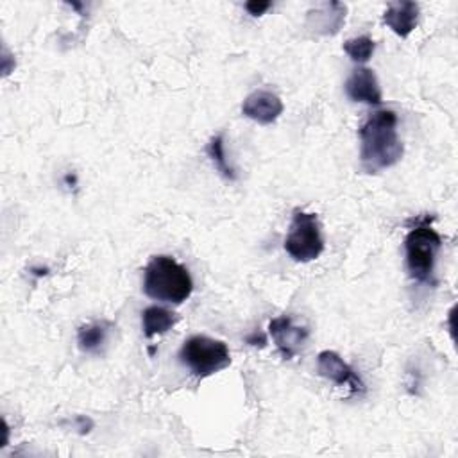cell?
<instances>
[{"label": "cell", "instance_id": "7", "mask_svg": "<svg viewBox=\"0 0 458 458\" xmlns=\"http://www.w3.org/2000/svg\"><path fill=\"white\" fill-rule=\"evenodd\" d=\"M317 370L322 377L336 383L349 385L352 392H365V383L358 376V372L342 360V356L335 351H322L317 358Z\"/></svg>", "mask_w": 458, "mask_h": 458}, {"label": "cell", "instance_id": "14", "mask_svg": "<svg viewBox=\"0 0 458 458\" xmlns=\"http://www.w3.org/2000/svg\"><path fill=\"white\" fill-rule=\"evenodd\" d=\"M208 156L211 157V161L215 163V168L225 177L234 181L236 179V172L234 168L229 165L227 157H225V147H224V132H218L216 136H213L208 143Z\"/></svg>", "mask_w": 458, "mask_h": 458}, {"label": "cell", "instance_id": "15", "mask_svg": "<svg viewBox=\"0 0 458 458\" xmlns=\"http://www.w3.org/2000/svg\"><path fill=\"white\" fill-rule=\"evenodd\" d=\"M376 43L372 38L369 36H358V38H351L344 43V50L345 54L354 61V63H367L372 54H374Z\"/></svg>", "mask_w": 458, "mask_h": 458}, {"label": "cell", "instance_id": "11", "mask_svg": "<svg viewBox=\"0 0 458 458\" xmlns=\"http://www.w3.org/2000/svg\"><path fill=\"white\" fill-rule=\"evenodd\" d=\"M345 20V5L329 2L308 13V25L320 34H335Z\"/></svg>", "mask_w": 458, "mask_h": 458}, {"label": "cell", "instance_id": "4", "mask_svg": "<svg viewBox=\"0 0 458 458\" xmlns=\"http://www.w3.org/2000/svg\"><path fill=\"white\" fill-rule=\"evenodd\" d=\"M179 360L197 377H208L229 367L231 354L222 340L193 335L179 349Z\"/></svg>", "mask_w": 458, "mask_h": 458}, {"label": "cell", "instance_id": "6", "mask_svg": "<svg viewBox=\"0 0 458 458\" xmlns=\"http://www.w3.org/2000/svg\"><path fill=\"white\" fill-rule=\"evenodd\" d=\"M268 333L284 360H292L306 342L310 331L304 326L293 324L290 315H281L270 320Z\"/></svg>", "mask_w": 458, "mask_h": 458}, {"label": "cell", "instance_id": "13", "mask_svg": "<svg viewBox=\"0 0 458 458\" xmlns=\"http://www.w3.org/2000/svg\"><path fill=\"white\" fill-rule=\"evenodd\" d=\"M175 320V313L163 306H148L141 311V326L147 338L166 333L168 329H172Z\"/></svg>", "mask_w": 458, "mask_h": 458}, {"label": "cell", "instance_id": "10", "mask_svg": "<svg viewBox=\"0 0 458 458\" xmlns=\"http://www.w3.org/2000/svg\"><path fill=\"white\" fill-rule=\"evenodd\" d=\"M417 20H419V5L410 0L392 2L383 14V21L401 38H406L411 34V30L417 27Z\"/></svg>", "mask_w": 458, "mask_h": 458}, {"label": "cell", "instance_id": "5", "mask_svg": "<svg viewBox=\"0 0 458 458\" xmlns=\"http://www.w3.org/2000/svg\"><path fill=\"white\" fill-rule=\"evenodd\" d=\"M284 250L295 261L308 263L317 259L324 250V238L320 222L315 213L304 209H293L292 224L284 238Z\"/></svg>", "mask_w": 458, "mask_h": 458}, {"label": "cell", "instance_id": "12", "mask_svg": "<svg viewBox=\"0 0 458 458\" xmlns=\"http://www.w3.org/2000/svg\"><path fill=\"white\" fill-rule=\"evenodd\" d=\"M111 327L113 324L107 320H98V322L81 326L77 331L79 349L88 354H98L107 342Z\"/></svg>", "mask_w": 458, "mask_h": 458}, {"label": "cell", "instance_id": "9", "mask_svg": "<svg viewBox=\"0 0 458 458\" xmlns=\"http://www.w3.org/2000/svg\"><path fill=\"white\" fill-rule=\"evenodd\" d=\"M242 113L261 125H268L283 113V102L268 89H256L243 100Z\"/></svg>", "mask_w": 458, "mask_h": 458}, {"label": "cell", "instance_id": "17", "mask_svg": "<svg viewBox=\"0 0 458 458\" xmlns=\"http://www.w3.org/2000/svg\"><path fill=\"white\" fill-rule=\"evenodd\" d=\"M245 342L250 344V345H259V347H263V345L267 344V336H265L263 333H259V331H254L252 335H249V336L245 338Z\"/></svg>", "mask_w": 458, "mask_h": 458}, {"label": "cell", "instance_id": "2", "mask_svg": "<svg viewBox=\"0 0 458 458\" xmlns=\"http://www.w3.org/2000/svg\"><path fill=\"white\" fill-rule=\"evenodd\" d=\"M143 292L170 304L184 302L193 292V279L184 265L172 256H154L143 270Z\"/></svg>", "mask_w": 458, "mask_h": 458}, {"label": "cell", "instance_id": "16", "mask_svg": "<svg viewBox=\"0 0 458 458\" xmlns=\"http://www.w3.org/2000/svg\"><path fill=\"white\" fill-rule=\"evenodd\" d=\"M270 2H259V0H250V2H247L245 4V9H247V13L249 14H252V16H261L267 9H270Z\"/></svg>", "mask_w": 458, "mask_h": 458}, {"label": "cell", "instance_id": "1", "mask_svg": "<svg viewBox=\"0 0 458 458\" xmlns=\"http://www.w3.org/2000/svg\"><path fill=\"white\" fill-rule=\"evenodd\" d=\"M360 163L365 172L376 174L390 168L403 157V143L397 136V114L392 109H377L369 114L360 131Z\"/></svg>", "mask_w": 458, "mask_h": 458}, {"label": "cell", "instance_id": "8", "mask_svg": "<svg viewBox=\"0 0 458 458\" xmlns=\"http://www.w3.org/2000/svg\"><path fill=\"white\" fill-rule=\"evenodd\" d=\"M345 93L352 102H361L369 106H379L383 102L377 77L370 68L365 66H358L351 72L345 81Z\"/></svg>", "mask_w": 458, "mask_h": 458}, {"label": "cell", "instance_id": "3", "mask_svg": "<svg viewBox=\"0 0 458 458\" xmlns=\"http://www.w3.org/2000/svg\"><path fill=\"white\" fill-rule=\"evenodd\" d=\"M442 249L440 234L431 227L429 218L426 216L404 238L406 250V268L411 279L435 286V261Z\"/></svg>", "mask_w": 458, "mask_h": 458}]
</instances>
